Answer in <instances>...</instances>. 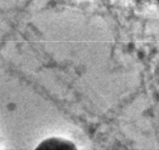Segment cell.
<instances>
[{
	"mask_svg": "<svg viewBox=\"0 0 159 150\" xmlns=\"http://www.w3.org/2000/svg\"><path fill=\"white\" fill-rule=\"evenodd\" d=\"M71 142H69L67 140L57 139V138H52L43 141L41 145L38 147V148H54V149H62V148H74Z\"/></svg>",
	"mask_w": 159,
	"mask_h": 150,
	"instance_id": "6da1fadb",
	"label": "cell"
}]
</instances>
